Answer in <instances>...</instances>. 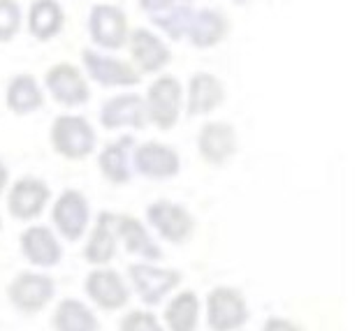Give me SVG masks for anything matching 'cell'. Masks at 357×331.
<instances>
[{"mask_svg":"<svg viewBox=\"0 0 357 331\" xmlns=\"http://www.w3.org/2000/svg\"><path fill=\"white\" fill-rule=\"evenodd\" d=\"M132 148L135 137L121 134L114 141L105 144L98 153V169L107 183L128 185L132 181Z\"/></svg>","mask_w":357,"mask_h":331,"instance_id":"d6986e66","label":"cell"},{"mask_svg":"<svg viewBox=\"0 0 357 331\" xmlns=\"http://www.w3.org/2000/svg\"><path fill=\"white\" fill-rule=\"evenodd\" d=\"M45 91L63 107H82L91 98L86 77L73 63H56L49 68L45 75Z\"/></svg>","mask_w":357,"mask_h":331,"instance_id":"5bb4252c","label":"cell"},{"mask_svg":"<svg viewBox=\"0 0 357 331\" xmlns=\"http://www.w3.org/2000/svg\"><path fill=\"white\" fill-rule=\"evenodd\" d=\"M82 63L91 82L105 86V88H130L142 82V75L135 70L132 63L114 59L98 49H84Z\"/></svg>","mask_w":357,"mask_h":331,"instance_id":"30bf717a","label":"cell"},{"mask_svg":"<svg viewBox=\"0 0 357 331\" xmlns=\"http://www.w3.org/2000/svg\"><path fill=\"white\" fill-rule=\"evenodd\" d=\"M239 137L234 125L225 121H209L197 132V153L211 167H223L237 155Z\"/></svg>","mask_w":357,"mask_h":331,"instance_id":"9a60e30c","label":"cell"},{"mask_svg":"<svg viewBox=\"0 0 357 331\" xmlns=\"http://www.w3.org/2000/svg\"><path fill=\"white\" fill-rule=\"evenodd\" d=\"M234 5H246V3H251V0H232Z\"/></svg>","mask_w":357,"mask_h":331,"instance_id":"d6a6232c","label":"cell"},{"mask_svg":"<svg viewBox=\"0 0 357 331\" xmlns=\"http://www.w3.org/2000/svg\"><path fill=\"white\" fill-rule=\"evenodd\" d=\"M100 125L105 130H121V128H132L142 130L149 125L144 98L137 93H119L112 95L100 109Z\"/></svg>","mask_w":357,"mask_h":331,"instance_id":"e0dca14e","label":"cell"},{"mask_svg":"<svg viewBox=\"0 0 357 331\" xmlns=\"http://www.w3.org/2000/svg\"><path fill=\"white\" fill-rule=\"evenodd\" d=\"M262 331H304L302 325H297L295 320L290 318H281V315H271L262 325Z\"/></svg>","mask_w":357,"mask_h":331,"instance_id":"4dcf8cb0","label":"cell"},{"mask_svg":"<svg viewBox=\"0 0 357 331\" xmlns=\"http://www.w3.org/2000/svg\"><path fill=\"white\" fill-rule=\"evenodd\" d=\"M52 201V188L47 185V181H42L38 176H21L14 183L7 185V213L14 220L21 222H31L38 220L45 208Z\"/></svg>","mask_w":357,"mask_h":331,"instance_id":"9c48e42d","label":"cell"},{"mask_svg":"<svg viewBox=\"0 0 357 331\" xmlns=\"http://www.w3.org/2000/svg\"><path fill=\"white\" fill-rule=\"evenodd\" d=\"M183 280V273L155 262H132L128 266V285L144 306H158Z\"/></svg>","mask_w":357,"mask_h":331,"instance_id":"3957f363","label":"cell"},{"mask_svg":"<svg viewBox=\"0 0 357 331\" xmlns=\"http://www.w3.org/2000/svg\"><path fill=\"white\" fill-rule=\"evenodd\" d=\"M202 304L195 290H178L165 304L162 311V325L167 331H197Z\"/></svg>","mask_w":357,"mask_h":331,"instance_id":"cb8c5ba5","label":"cell"},{"mask_svg":"<svg viewBox=\"0 0 357 331\" xmlns=\"http://www.w3.org/2000/svg\"><path fill=\"white\" fill-rule=\"evenodd\" d=\"M126 45L128 52H130V63L139 75H158L172 61V52H169L167 42L158 33L149 31V28L130 31Z\"/></svg>","mask_w":357,"mask_h":331,"instance_id":"7c38bea8","label":"cell"},{"mask_svg":"<svg viewBox=\"0 0 357 331\" xmlns=\"http://www.w3.org/2000/svg\"><path fill=\"white\" fill-rule=\"evenodd\" d=\"M130 26H128L126 12L116 5L109 3H98L91 7L89 14V35L93 45L100 49H121L126 45Z\"/></svg>","mask_w":357,"mask_h":331,"instance_id":"4fadbf2b","label":"cell"},{"mask_svg":"<svg viewBox=\"0 0 357 331\" xmlns=\"http://www.w3.org/2000/svg\"><path fill=\"white\" fill-rule=\"evenodd\" d=\"M146 121L158 130H172L183 111V88L172 75L155 77L146 88Z\"/></svg>","mask_w":357,"mask_h":331,"instance_id":"5b68a950","label":"cell"},{"mask_svg":"<svg viewBox=\"0 0 357 331\" xmlns=\"http://www.w3.org/2000/svg\"><path fill=\"white\" fill-rule=\"evenodd\" d=\"M227 35H230V21L220 10L213 7H204V10H195L190 21V28L185 33V40L195 49H211L220 45Z\"/></svg>","mask_w":357,"mask_h":331,"instance_id":"7402d4cb","label":"cell"},{"mask_svg":"<svg viewBox=\"0 0 357 331\" xmlns=\"http://www.w3.org/2000/svg\"><path fill=\"white\" fill-rule=\"evenodd\" d=\"M225 84L211 72H195L183 91V107L188 116H206L225 102Z\"/></svg>","mask_w":357,"mask_h":331,"instance_id":"ac0fdd59","label":"cell"},{"mask_svg":"<svg viewBox=\"0 0 357 331\" xmlns=\"http://www.w3.org/2000/svg\"><path fill=\"white\" fill-rule=\"evenodd\" d=\"M119 331H167L162 320L149 308H132L126 315H121Z\"/></svg>","mask_w":357,"mask_h":331,"instance_id":"83f0119b","label":"cell"},{"mask_svg":"<svg viewBox=\"0 0 357 331\" xmlns=\"http://www.w3.org/2000/svg\"><path fill=\"white\" fill-rule=\"evenodd\" d=\"M146 225L162 241L172 246H183L195 234V215L178 201L155 199L146 206Z\"/></svg>","mask_w":357,"mask_h":331,"instance_id":"8992f818","label":"cell"},{"mask_svg":"<svg viewBox=\"0 0 357 331\" xmlns=\"http://www.w3.org/2000/svg\"><path fill=\"white\" fill-rule=\"evenodd\" d=\"M0 229H3V218H0Z\"/></svg>","mask_w":357,"mask_h":331,"instance_id":"836d02e7","label":"cell"},{"mask_svg":"<svg viewBox=\"0 0 357 331\" xmlns=\"http://www.w3.org/2000/svg\"><path fill=\"white\" fill-rule=\"evenodd\" d=\"M204 320L209 331H239L251 320L244 292L232 285H218L204 299Z\"/></svg>","mask_w":357,"mask_h":331,"instance_id":"7a4b0ae2","label":"cell"},{"mask_svg":"<svg viewBox=\"0 0 357 331\" xmlns=\"http://www.w3.org/2000/svg\"><path fill=\"white\" fill-rule=\"evenodd\" d=\"M24 26V12L17 0H0V42H10Z\"/></svg>","mask_w":357,"mask_h":331,"instance_id":"f1b7e54d","label":"cell"},{"mask_svg":"<svg viewBox=\"0 0 357 331\" xmlns=\"http://www.w3.org/2000/svg\"><path fill=\"white\" fill-rule=\"evenodd\" d=\"M192 14H195L192 5H178V7H172V10L149 14V17H151L153 26L158 28L167 40L178 42V40L185 38V33H188Z\"/></svg>","mask_w":357,"mask_h":331,"instance_id":"4316f807","label":"cell"},{"mask_svg":"<svg viewBox=\"0 0 357 331\" xmlns=\"http://www.w3.org/2000/svg\"><path fill=\"white\" fill-rule=\"evenodd\" d=\"M5 102L14 116H28L45 105V91L40 82L28 72L14 75L5 88Z\"/></svg>","mask_w":357,"mask_h":331,"instance_id":"603a6c76","label":"cell"},{"mask_svg":"<svg viewBox=\"0 0 357 331\" xmlns=\"http://www.w3.org/2000/svg\"><path fill=\"white\" fill-rule=\"evenodd\" d=\"M84 292L89 301L100 311H121L130 304L132 290L128 278L112 266H93L84 280Z\"/></svg>","mask_w":357,"mask_h":331,"instance_id":"52a82bcc","label":"cell"},{"mask_svg":"<svg viewBox=\"0 0 357 331\" xmlns=\"http://www.w3.org/2000/svg\"><path fill=\"white\" fill-rule=\"evenodd\" d=\"M7 185H10V169H7V164L3 162V157H0V197L5 195Z\"/></svg>","mask_w":357,"mask_h":331,"instance_id":"1f68e13d","label":"cell"},{"mask_svg":"<svg viewBox=\"0 0 357 331\" xmlns=\"http://www.w3.org/2000/svg\"><path fill=\"white\" fill-rule=\"evenodd\" d=\"M49 141L56 153L66 160H86L96 153L98 134L89 118L79 114H61L49 128Z\"/></svg>","mask_w":357,"mask_h":331,"instance_id":"6da1fadb","label":"cell"},{"mask_svg":"<svg viewBox=\"0 0 357 331\" xmlns=\"http://www.w3.org/2000/svg\"><path fill=\"white\" fill-rule=\"evenodd\" d=\"M28 33L35 40L47 42L56 38L66 26V12L59 0H33L26 14Z\"/></svg>","mask_w":357,"mask_h":331,"instance_id":"d4e9b609","label":"cell"},{"mask_svg":"<svg viewBox=\"0 0 357 331\" xmlns=\"http://www.w3.org/2000/svg\"><path fill=\"white\" fill-rule=\"evenodd\" d=\"M190 3L192 0H139V7L146 14H158V12H165V10H172V7L190 5Z\"/></svg>","mask_w":357,"mask_h":331,"instance_id":"f546056e","label":"cell"},{"mask_svg":"<svg viewBox=\"0 0 357 331\" xmlns=\"http://www.w3.org/2000/svg\"><path fill=\"white\" fill-rule=\"evenodd\" d=\"M52 327L54 331H100V320L96 311L82 299L66 297L54 308Z\"/></svg>","mask_w":357,"mask_h":331,"instance_id":"484cf974","label":"cell"},{"mask_svg":"<svg viewBox=\"0 0 357 331\" xmlns=\"http://www.w3.org/2000/svg\"><path fill=\"white\" fill-rule=\"evenodd\" d=\"M116 234H119V243H123V248L128 253L139 257L142 262L162 260L160 243L153 239L146 222H142L139 218H135V215L116 213Z\"/></svg>","mask_w":357,"mask_h":331,"instance_id":"44dd1931","label":"cell"},{"mask_svg":"<svg viewBox=\"0 0 357 331\" xmlns=\"http://www.w3.org/2000/svg\"><path fill=\"white\" fill-rule=\"evenodd\" d=\"M54 232L66 241H79L91 225V204L82 190H63L52 204Z\"/></svg>","mask_w":357,"mask_h":331,"instance_id":"ba28073f","label":"cell"},{"mask_svg":"<svg viewBox=\"0 0 357 331\" xmlns=\"http://www.w3.org/2000/svg\"><path fill=\"white\" fill-rule=\"evenodd\" d=\"M132 171L151 181H167L181 171V155L174 146L162 141L135 144L132 148Z\"/></svg>","mask_w":357,"mask_h":331,"instance_id":"8fae6325","label":"cell"},{"mask_svg":"<svg viewBox=\"0 0 357 331\" xmlns=\"http://www.w3.org/2000/svg\"><path fill=\"white\" fill-rule=\"evenodd\" d=\"M119 253V234H116V213L102 211L93 222L91 232L84 243V260L91 266H109Z\"/></svg>","mask_w":357,"mask_h":331,"instance_id":"ffe728a7","label":"cell"},{"mask_svg":"<svg viewBox=\"0 0 357 331\" xmlns=\"http://www.w3.org/2000/svg\"><path fill=\"white\" fill-rule=\"evenodd\" d=\"M19 250L35 269H52L63 260L61 236L47 225H28L19 236Z\"/></svg>","mask_w":357,"mask_h":331,"instance_id":"2e32d148","label":"cell"},{"mask_svg":"<svg viewBox=\"0 0 357 331\" xmlns=\"http://www.w3.org/2000/svg\"><path fill=\"white\" fill-rule=\"evenodd\" d=\"M56 297L54 278L45 271L31 269L19 271L7 285V301L21 315H38L52 304Z\"/></svg>","mask_w":357,"mask_h":331,"instance_id":"277c9868","label":"cell"}]
</instances>
